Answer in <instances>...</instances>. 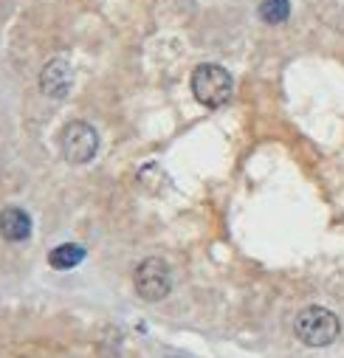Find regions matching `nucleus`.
I'll return each mask as SVG.
<instances>
[{"instance_id": "obj_6", "label": "nucleus", "mask_w": 344, "mask_h": 358, "mask_svg": "<svg viewBox=\"0 0 344 358\" xmlns=\"http://www.w3.org/2000/svg\"><path fill=\"white\" fill-rule=\"evenodd\" d=\"M31 215L20 206H6L3 212H0V237H3L6 243H23L31 237Z\"/></svg>"}, {"instance_id": "obj_1", "label": "nucleus", "mask_w": 344, "mask_h": 358, "mask_svg": "<svg viewBox=\"0 0 344 358\" xmlns=\"http://www.w3.org/2000/svg\"><path fill=\"white\" fill-rule=\"evenodd\" d=\"M338 330H341L338 316L322 305L302 308L294 319V333L305 347H327L338 338Z\"/></svg>"}, {"instance_id": "obj_8", "label": "nucleus", "mask_w": 344, "mask_h": 358, "mask_svg": "<svg viewBox=\"0 0 344 358\" xmlns=\"http://www.w3.org/2000/svg\"><path fill=\"white\" fill-rule=\"evenodd\" d=\"M291 15V0H263L260 3V20L268 26L285 23Z\"/></svg>"}, {"instance_id": "obj_4", "label": "nucleus", "mask_w": 344, "mask_h": 358, "mask_svg": "<svg viewBox=\"0 0 344 358\" xmlns=\"http://www.w3.org/2000/svg\"><path fill=\"white\" fill-rule=\"evenodd\" d=\"M59 150L68 164H91L99 152V133L88 122H68L59 133Z\"/></svg>"}, {"instance_id": "obj_7", "label": "nucleus", "mask_w": 344, "mask_h": 358, "mask_svg": "<svg viewBox=\"0 0 344 358\" xmlns=\"http://www.w3.org/2000/svg\"><path fill=\"white\" fill-rule=\"evenodd\" d=\"M85 245L79 243H62L57 248H51L48 254V265L54 268V271H71V268H76L82 259H85Z\"/></svg>"}, {"instance_id": "obj_2", "label": "nucleus", "mask_w": 344, "mask_h": 358, "mask_svg": "<svg viewBox=\"0 0 344 358\" xmlns=\"http://www.w3.org/2000/svg\"><path fill=\"white\" fill-rule=\"evenodd\" d=\"M192 94L203 108H223L231 99L234 79L217 62H203L192 71Z\"/></svg>"}, {"instance_id": "obj_3", "label": "nucleus", "mask_w": 344, "mask_h": 358, "mask_svg": "<svg viewBox=\"0 0 344 358\" xmlns=\"http://www.w3.org/2000/svg\"><path fill=\"white\" fill-rule=\"evenodd\" d=\"M133 288L144 302H161L172 291V271L161 257H147L133 271Z\"/></svg>"}, {"instance_id": "obj_5", "label": "nucleus", "mask_w": 344, "mask_h": 358, "mask_svg": "<svg viewBox=\"0 0 344 358\" xmlns=\"http://www.w3.org/2000/svg\"><path fill=\"white\" fill-rule=\"evenodd\" d=\"M71 85H73V71L62 57H54L43 65L40 71V91L48 99H65L71 94Z\"/></svg>"}]
</instances>
